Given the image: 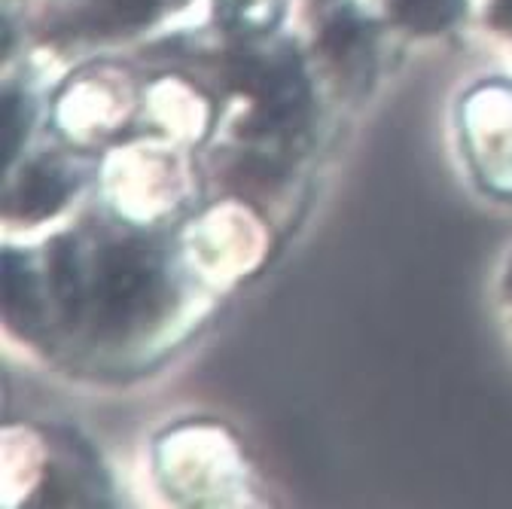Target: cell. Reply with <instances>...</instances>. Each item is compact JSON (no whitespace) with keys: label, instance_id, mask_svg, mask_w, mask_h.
Returning a JSON list of instances; mask_svg holds the SVG:
<instances>
[{"label":"cell","instance_id":"1","mask_svg":"<svg viewBox=\"0 0 512 509\" xmlns=\"http://www.w3.org/2000/svg\"><path fill=\"white\" fill-rule=\"evenodd\" d=\"M64 193H68V180H64L58 171L40 165L31 171V177L22 186V211L31 217L52 214L64 202Z\"/></svg>","mask_w":512,"mask_h":509},{"label":"cell","instance_id":"2","mask_svg":"<svg viewBox=\"0 0 512 509\" xmlns=\"http://www.w3.org/2000/svg\"><path fill=\"white\" fill-rule=\"evenodd\" d=\"M397 16L415 28V31H439L442 25H448L458 10L461 0H394Z\"/></svg>","mask_w":512,"mask_h":509},{"label":"cell","instance_id":"3","mask_svg":"<svg viewBox=\"0 0 512 509\" xmlns=\"http://www.w3.org/2000/svg\"><path fill=\"white\" fill-rule=\"evenodd\" d=\"M25 132H28V101L22 95H7V101H4V162L13 159Z\"/></svg>","mask_w":512,"mask_h":509}]
</instances>
